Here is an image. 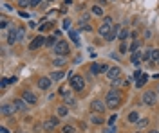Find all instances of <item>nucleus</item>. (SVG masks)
I'll list each match as a JSON object with an SVG mask.
<instances>
[{"instance_id":"obj_48","label":"nucleus","mask_w":159,"mask_h":133,"mask_svg":"<svg viewBox=\"0 0 159 133\" xmlns=\"http://www.w3.org/2000/svg\"><path fill=\"white\" fill-rule=\"evenodd\" d=\"M157 92H159V86H157Z\"/></svg>"},{"instance_id":"obj_5","label":"nucleus","mask_w":159,"mask_h":133,"mask_svg":"<svg viewBox=\"0 0 159 133\" xmlns=\"http://www.w3.org/2000/svg\"><path fill=\"white\" fill-rule=\"evenodd\" d=\"M58 122H60L58 117H51V119H47V121L43 122V130H45V131H52V130H56Z\"/></svg>"},{"instance_id":"obj_31","label":"nucleus","mask_w":159,"mask_h":133,"mask_svg":"<svg viewBox=\"0 0 159 133\" xmlns=\"http://www.w3.org/2000/svg\"><path fill=\"white\" fill-rule=\"evenodd\" d=\"M127 36H128V29H121V31H119V40H125V38H127Z\"/></svg>"},{"instance_id":"obj_37","label":"nucleus","mask_w":159,"mask_h":133,"mask_svg":"<svg viewBox=\"0 0 159 133\" xmlns=\"http://www.w3.org/2000/svg\"><path fill=\"white\" fill-rule=\"evenodd\" d=\"M65 104H69V106H74V104H76V99H71V97H69V99L65 101Z\"/></svg>"},{"instance_id":"obj_44","label":"nucleus","mask_w":159,"mask_h":133,"mask_svg":"<svg viewBox=\"0 0 159 133\" xmlns=\"http://www.w3.org/2000/svg\"><path fill=\"white\" fill-rule=\"evenodd\" d=\"M33 2V5H38V4H42V0H31Z\"/></svg>"},{"instance_id":"obj_11","label":"nucleus","mask_w":159,"mask_h":133,"mask_svg":"<svg viewBox=\"0 0 159 133\" xmlns=\"http://www.w3.org/2000/svg\"><path fill=\"white\" fill-rule=\"evenodd\" d=\"M13 104H15V108H16L18 112H27V102L24 99H15Z\"/></svg>"},{"instance_id":"obj_7","label":"nucleus","mask_w":159,"mask_h":133,"mask_svg":"<svg viewBox=\"0 0 159 133\" xmlns=\"http://www.w3.org/2000/svg\"><path fill=\"white\" fill-rule=\"evenodd\" d=\"M22 99L25 101L27 104H36L38 97H36V94H33L31 90H24V94H22Z\"/></svg>"},{"instance_id":"obj_41","label":"nucleus","mask_w":159,"mask_h":133,"mask_svg":"<svg viewBox=\"0 0 159 133\" xmlns=\"http://www.w3.org/2000/svg\"><path fill=\"white\" fill-rule=\"evenodd\" d=\"M119 52H127V45H125V43L119 45Z\"/></svg>"},{"instance_id":"obj_34","label":"nucleus","mask_w":159,"mask_h":133,"mask_svg":"<svg viewBox=\"0 0 159 133\" xmlns=\"http://www.w3.org/2000/svg\"><path fill=\"white\" fill-rule=\"evenodd\" d=\"M7 85H9V79H2V81H0V86H2V90H5V88H7Z\"/></svg>"},{"instance_id":"obj_25","label":"nucleus","mask_w":159,"mask_h":133,"mask_svg":"<svg viewBox=\"0 0 159 133\" xmlns=\"http://www.w3.org/2000/svg\"><path fill=\"white\" fill-rule=\"evenodd\" d=\"M92 13H94L96 16H101V15H103V7H101V5H94V7H92Z\"/></svg>"},{"instance_id":"obj_36","label":"nucleus","mask_w":159,"mask_h":133,"mask_svg":"<svg viewBox=\"0 0 159 133\" xmlns=\"http://www.w3.org/2000/svg\"><path fill=\"white\" fill-rule=\"evenodd\" d=\"M24 34H25V29L24 27H18V38H24Z\"/></svg>"},{"instance_id":"obj_10","label":"nucleus","mask_w":159,"mask_h":133,"mask_svg":"<svg viewBox=\"0 0 159 133\" xmlns=\"http://www.w3.org/2000/svg\"><path fill=\"white\" fill-rule=\"evenodd\" d=\"M0 112H2V115H5V117H9V115H13V113L16 112V108H15V104H2V108H0Z\"/></svg>"},{"instance_id":"obj_35","label":"nucleus","mask_w":159,"mask_h":133,"mask_svg":"<svg viewBox=\"0 0 159 133\" xmlns=\"http://www.w3.org/2000/svg\"><path fill=\"white\" fill-rule=\"evenodd\" d=\"M20 5H22V7H25V5H33V2H31V0H20Z\"/></svg>"},{"instance_id":"obj_20","label":"nucleus","mask_w":159,"mask_h":133,"mask_svg":"<svg viewBox=\"0 0 159 133\" xmlns=\"http://www.w3.org/2000/svg\"><path fill=\"white\" fill-rule=\"evenodd\" d=\"M152 63H159V49H152V56H150Z\"/></svg>"},{"instance_id":"obj_27","label":"nucleus","mask_w":159,"mask_h":133,"mask_svg":"<svg viewBox=\"0 0 159 133\" xmlns=\"http://www.w3.org/2000/svg\"><path fill=\"white\" fill-rule=\"evenodd\" d=\"M52 65H54V66H63V65H65V61H63V58L60 56V58H54V61H52Z\"/></svg>"},{"instance_id":"obj_1","label":"nucleus","mask_w":159,"mask_h":133,"mask_svg":"<svg viewBox=\"0 0 159 133\" xmlns=\"http://www.w3.org/2000/svg\"><path fill=\"white\" fill-rule=\"evenodd\" d=\"M105 104H107V108H118V106H121V94H119V90L112 88V90L107 94Z\"/></svg>"},{"instance_id":"obj_9","label":"nucleus","mask_w":159,"mask_h":133,"mask_svg":"<svg viewBox=\"0 0 159 133\" xmlns=\"http://www.w3.org/2000/svg\"><path fill=\"white\" fill-rule=\"evenodd\" d=\"M107 77H109L110 81H118L119 77H121V68H119V66H112V68L107 72Z\"/></svg>"},{"instance_id":"obj_8","label":"nucleus","mask_w":159,"mask_h":133,"mask_svg":"<svg viewBox=\"0 0 159 133\" xmlns=\"http://www.w3.org/2000/svg\"><path fill=\"white\" fill-rule=\"evenodd\" d=\"M45 41H47V40H45L43 36H36V38L29 43V49H31V50H36V49L42 47V45H45Z\"/></svg>"},{"instance_id":"obj_14","label":"nucleus","mask_w":159,"mask_h":133,"mask_svg":"<svg viewBox=\"0 0 159 133\" xmlns=\"http://www.w3.org/2000/svg\"><path fill=\"white\" fill-rule=\"evenodd\" d=\"M112 31V27H110V24H103V25H100V36H103V38H107L109 34Z\"/></svg>"},{"instance_id":"obj_21","label":"nucleus","mask_w":159,"mask_h":133,"mask_svg":"<svg viewBox=\"0 0 159 133\" xmlns=\"http://www.w3.org/2000/svg\"><path fill=\"white\" fill-rule=\"evenodd\" d=\"M90 122H92V124H101V122H103L101 113H94V115H92V119H90Z\"/></svg>"},{"instance_id":"obj_47","label":"nucleus","mask_w":159,"mask_h":133,"mask_svg":"<svg viewBox=\"0 0 159 133\" xmlns=\"http://www.w3.org/2000/svg\"><path fill=\"white\" fill-rule=\"evenodd\" d=\"M47 2H54V0H47Z\"/></svg>"},{"instance_id":"obj_18","label":"nucleus","mask_w":159,"mask_h":133,"mask_svg":"<svg viewBox=\"0 0 159 133\" xmlns=\"http://www.w3.org/2000/svg\"><path fill=\"white\" fill-rule=\"evenodd\" d=\"M54 25H52V22H45V24H40V33H45V31H51Z\"/></svg>"},{"instance_id":"obj_38","label":"nucleus","mask_w":159,"mask_h":133,"mask_svg":"<svg viewBox=\"0 0 159 133\" xmlns=\"http://www.w3.org/2000/svg\"><path fill=\"white\" fill-rule=\"evenodd\" d=\"M103 20H105V24H110V25H112V16H105Z\"/></svg>"},{"instance_id":"obj_6","label":"nucleus","mask_w":159,"mask_h":133,"mask_svg":"<svg viewBox=\"0 0 159 133\" xmlns=\"http://www.w3.org/2000/svg\"><path fill=\"white\" fill-rule=\"evenodd\" d=\"M105 108H107V104H105L103 101H100V99L92 101V104H90V110H92L94 113H103V112H105Z\"/></svg>"},{"instance_id":"obj_19","label":"nucleus","mask_w":159,"mask_h":133,"mask_svg":"<svg viewBox=\"0 0 159 133\" xmlns=\"http://www.w3.org/2000/svg\"><path fill=\"white\" fill-rule=\"evenodd\" d=\"M147 79H148V74H141V77L137 79V83H136V86H137V88H141V86H143V85L147 83Z\"/></svg>"},{"instance_id":"obj_42","label":"nucleus","mask_w":159,"mask_h":133,"mask_svg":"<svg viewBox=\"0 0 159 133\" xmlns=\"http://www.w3.org/2000/svg\"><path fill=\"white\" fill-rule=\"evenodd\" d=\"M105 133H116V126H110V128H109Z\"/></svg>"},{"instance_id":"obj_16","label":"nucleus","mask_w":159,"mask_h":133,"mask_svg":"<svg viewBox=\"0 0 159 133\" xmlns=\"http://www.w3.org/2000/svg\"><path fill=\"white\" fill-rule=\"evenodd\" d=\"M118 33H119V25H114V27H112V31H110V34H109L105 40H107V41H112L114 38H118V36H119Z\"/></svg>"},{"instance_id":"obj_26","label":"nucleus","mask_w":159,"mask_h":133,"mask_svg":"<svg viewBox=\"0 0 159 133\" xmlns=\"http://www.w3.org/2000/svg\"><path fill=\"white\" fill-rule=\"evenodd\" d=\"M62 131H63V133H76V130H74V126H71V124H65V126L62 128Z\"/></svg>"},{"instance_id":"obj_45","label":"nucleus","mask_w":159,"mask_h":133,"mask_svg":"<svg viewBox=\"0 0 159 133\" xmlns=\"http://www.w3.org/2000/svg\"><path fill=\"white\" fill-rule=\"evenodd\" d=\"M98 4H100V5H105V4H107V0H98Z\"/></svg>"},{"instance_id":"obj_33","label":"nucleus","mask_w":159,"mask_h":133,"mask_svg":"<svg viewBox=\"0 0 159 133\" xmlns=\"http://www.w3.org/2000/svg\"><path fill=\"white\" fill-rule=\"evenodd\" d=\"M116 119H118V115H116V113H114V115H110V117H109V126H114Z\"/></svg>"},{"instance_id":"obj_17","label":"nucleus","mask_w":159,"mask_h":133,"mask_svg":"<svg viewBox=\"0 0 159 133\" xmlns=\"http://www.w3.org/2000/svg\"><path fill=\"white\" fill-rule=\"evenodd\" d=\"M49 77H51L52 81H60V79L63 77V72H62V70H56V72H51V74H49Z\"/></svg>"},{"instance_id":"obj_13","label":"nucleus","mask_w":159,"mask_h":133,"mask_svg":"<svg viewBox=\"0 0 159 133\" xmlns=\"http://www.w3.org/2000/svg\"><path fill=\"white\" fill-rule=\"evenodd\" d=\"M18 40V31L15 29V27H11V31H9V36H7V43L9 45H13L15 41Z\"/></svg>"},{"instance_id":"obj_24","label":"nucleus","mask_w":159,"mask_h":133,"mask_svg":"<svg viewBox=\"0 0 159 133\" xmlns=\"http://www.w3.org/2000/svg\"><path fill=\"white\" fill-rule=\"evenodd\" d=\"M132 63H134V65H139V63H141V54H139V52H134V54H132Z\"/></svg>"},{"instance_id":"obj_29","label":"nucleus","mask_w":159,"mask_h":133,"mask_svg":"<svg viewBox=\"0 0 159 133\" xmlns=\"http://www.w3.org/2000/svg\"><path fill=\"white\" fill-rule=\"evenodd\" d=\"M139 45H141V43H139V41L136 40V41L132 43V47H130V52H132V54H134V52H137V49H139Z\"/></svg>"},{"instance_id":"obj_2","label":"nucleus","mask_w":159,"mask_h":133,"mask_svg":"<svg viewBox=\"0 0 159 133\" xmlns=\"http://www.w3.org/2000/svg\"><path fill=\"white\" fill-rule=\"evenodd\" d=\"M69 81H71L73 90H76V92H81L83 86H85V79H83V76H78V74H74L73 77H69Z\"/></svg>"},{"instance_id":"obj_22","label":"nucleus","mask_w":159,"mask_h":133,"mask_svg":"<svg viewBox=\"0 0 159 133\" xmlns=\"http://www.w3.org/2000/svg\"><path fill=\"white\" fill-rule=\"evenodd\" d=\"M56 115H58V117H65V115H67V106H58Z\"/></svg>"},{"instance_id":"obj_4","label":"nucleus","mask_w":159,"mask_h":133,"mask_svg":"<svg viewBox=\"0 0 159 133\" xmlns=\"http://www.w3.org/2000/svg\"><path fill=\"white\" fill-rule=\"evenodd\" d=\"M54 50H56L58 56H67L71 49H69V43H67V41H58L56 47H54Z\"/></svg>"},{"instance_id":"obj_12","label":"nucleus","mask_w":159,"mask_h":133,"mask_svg":"<svg viewBox=\"0 0 159 133\" xmlns=\"http://www.w3.org/2000/svg\"><path fill=\"white\" fill-rule=\"evenodd\" d=\"M51 81H52L51 77H40V79H38V86L42 88V90H47V88L51 86Z\"/></svg>"},{"instance_id":"obj_3","label":"nucleus","mask_w":159,"mask_h":133,"mask_svg":"<svg viewBox=\"0 0 159 133\" xmlns=\"http://www.w3.org/2000/svg\"><path fill=\"white\" fill-rule=\"evenodd\" d=\"M156 99H157V94L152 92V90H147V92L143 94V104H147V106L156 104Z\"/></svg>"},{"instance_id":"obj_28","label":"nucleus","mask_w":159,"mask_h":133,"mask_svg":"<svg viewBox=\"0 0 159 133\" xmlns=\"http://www.w3.org/2000/svg\"><path fill=\"white\" fill-rule=\"evenodd\" d=\"M90 72H92V74H100V72H101V65L94 63V65L90 66Z\"/></svg>"},{"instance_id":"obj_39","label":"nucleus","mask_w":159,"mask_h":133,"mask_svg":"<svg viewBox=\"0 0 159 133\" xmlns=\"http://www.w3.org/2000/svg\"><path fill=\"white\" fill-rule=\"evenodd\" d=\"M0 27H2V29H5V27H7V20H5V18H2V24H0Z\"/></svg>"},{"instance_id":"obj_43","label":"nucleus","mask_w":159,"mask_h":133,"mask_svg":"<svg viewBox=\"0 0 159 133\" xmlns=\"http://www.w3.org/2000/svg\"><path fill=\"white\" fill-rule=\"evenodd\" d=\"M0 131H2V133H9V130H7L5 126H2V128H0Z\"/></svg>"},{"instance_id":"obj_46","label":"nucleus","mask_w":159,"mask_h":133,"mask_svg":"<svg viewBox=\"0 0 159 133\" xmlns=\"http://www.w3.org/2000/svg\"><path fill=\"white\" fill-rule=\"evenodd\" d=\"M148 133H159V131H157V130H150Z\"/></svg>"},{"instance_id":"obj_15","label":"nucleus","mask_w":159,"mask_h":133,"mask_svg":"<svg viewBox=\"0 0 159 133\" xmlns=\"http://www.w3.org/2000/svg\"><path fill=\"white\" fill-rule=\"evenodd\" d=\"M137 121H139L137 112H130V113L127 115V122H128V124H137Z\"/></svg>"},{"instance_id":"obj_32","label":"nucleus","mask_w":159,"mask_h":133,"mask_svg":"<svg viewBox=\"0 0 159 133\" xmlns=\"http://www.w3.org/2000/svg\"><path fill=\"white\" fill-rule=\"evenodd\" d=\"M137 126H141V128L148 126V119H139V121H137Z\"/></svg>"},{"instance_id":"obj_30","label":"nucleus","mask_w":159,"mask_h":133,"mask_svg":"<svg viewBox=\"0 0 159 133\" xmlns=\"http://www.w3.org/2000/svg\"><path fill=\"white\" fill-rule=\"evenodd\" d=\"M71 40H73V41H74V45H80V38H78V34L76 33H73V31H71Z\"/></svg>"},{"instance_id":"obj_23","label":"nucleus","mask_w":159,"mask_h":133,"mask_svg":"<svg viewBox=\"0 0 159 133\" xmlns=\"http://www.w3.org/2000/svg\"><path fill=\"white\" fill-rule=\"evenodd\" d=\"M45 45H47V47H56V36L52 34L51 38H47V41H45Z\"/></svg>"},{"instance_id":"obj_40","label":"nucleus","mask_w":159,"mask_h":133,"mask_svg":"<svg viewBox=\"0 0 159 133\" xmlns=\"http://www.w3.org/2000/svg\"><path fill=\"white\" fill-rule=\"evenodd\" d=\"M63 27L69 29V27H71V20H63Z\"/></svg>"}]
</instances>
